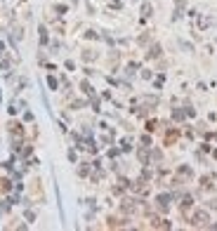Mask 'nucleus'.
Instances as JSON below:
<instances>
[{
	"label": "nucleus",
	"instance_id": "obj_1",
	"mask_svg": "<svg viewBox=\"0 0 217 231\" xmlns=\"http://www.w3.org/2000/svg\"><path fill=\"white\" fill-rule=\"evenodd\" d=\"M205 219H208V215H205V212H198V215L194 217V222H196V224H203Z\"/></svg>",
	"mask_w": 217,
	"mask_h": 231
}]
</instances>
